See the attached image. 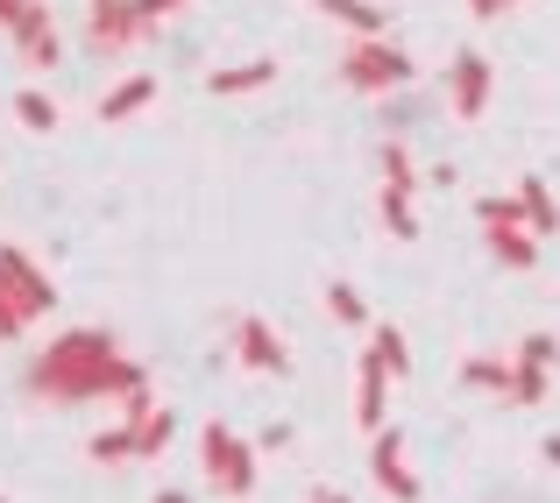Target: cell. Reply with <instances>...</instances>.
<instances>
[{"mask_svg":"<svg viewBox=\"0 0 560 503\" xmlns=\"http://www.w3.org/2000/svg\"><path fill=\"white\" fill-rule=\"evenodd\" d=\"M291 447V425H262V440H256V454H284Z\"/></svg>","mask_w":560,"mask_h":503,"instance_id":"27","label":"cell"},{"mask_svg":"<svg viewBox=\"0 0 560 503\" xmlns=\"http://www.w3.org/2000/svg\"><path fill=\"white\" fill-rule=\"evenodd\" d=\"M327 313L341 319V327H370V305H362V291H355V284H341V277L327 284Z\"/></svg>","mask_w":560,"mask_h":503,"instance_id":"21","label":"cell"},{"mask_svg":"<svg viewBox=\"0 0 560 503\" xmlns=\"http://www.w3.org/2000/svg\"><path fill=\"white\" fill-rule=\"evenodd\" d=\"M142 383H150V369L114 348V334H93V327L57 334L50 348L28 362V397H50V405H93V397H114V405H121Z\"/></svg>","mask_w":560,"mask_h":503,"instance_id":"1","label":"cell"},{"mask_svg":"<svg viewBox=\"0 0 560 503\" xmlns=\"http://www.w3.org/2000/svg\"><path fill=\"white\" fill-rule=\"evenodd\" d=\"M476 220H482V227H511V220H525L518 191H511V199H504V191H497V199H476Z\"/></svg>","mask_w":560,"mask_h":503,"instance_id":"24","label":"cell"},{"mask_svg":"<svg viewBox=\"0 0 560 503\" xmlns=\"http://www.w3.org/2000/svg\"><path fill=\"white\" fill-rule=\"evenodd\" d=\"M468 14H476V22H497V14H504V0H468Z\"/></svg>","mask_w":560,"mask_h":503,"instance_id":"29","label":"cell"},{"mask_svg":"<svg viewBox=\"0 0 560 503\" xmlns=\"http://www.w3.org/2000/svg\"><path fill=\"white\" fill-rule=\"evenodd\" d=\"M390 383H397L390 362L370 348V354L355 362V425H362V433H376V425H383V390H390Z\"/></svg>","mask_w":560,"mask_h":503,"instance_id":"9","label":"cell"},{"mask_svg":"<svg viewBox=\"0 0 560 503\" xmlns=\"http://www.w3.org/2000/svg\"><path fill=\"white\" fill-rule=\"evenodd\" d=\"M518 354H525V362H547V369H553V362H560V340H553V334H525Z\"/></svg>","mask_w":560,"mask_h":503,"instance_id":"26","label":"cell"},{"mask_svg":"<svg viewBox=\"0 0 560 503\" xmlns=\"http://www.w3.org/2000/svg\"><path fill=\"white\" fill-rule=\"evenodd\" d=\"M262 85H277V57H248V65H220L213 79H206V93H213V100H242V93H262Z\"/></svg>","mask_w":560,"mask_h":503,"instance_id":"10","label":"cell"},{"mask_svg":"<svg viewBox=\"0 0 560 503\" xmlns=\"http://www.w3.org/2000/svg\"><path fill=\"white\" fill-rule=\"evenodd\" d=\"M128 425H136V461H156V454H164L171 447V433H178V419H171V411H142V419H128Z\"/></svg>","mask_w":560,"mask_h":503,"instance_id":"18","label":"cell"},{"mask_svg":"<svg viewBox=\"0 0 560 503\" xmlns=\"http://www.w3.org/2000/svg\"><path fill=\"white\" fill-rule=\"evenodd\" d=\"M462 383H468V390H490V397H511V362H497V354H468Z\"/></svg>","mask_w":560,"mask_h":503,"instance_id":"19","label":"cell"},{"mask_svg":"<svg viewBox=\"0 0 560 503\" xmlns=\"http://www.w3.org/2000/svg\"><path fill=\"white\" fill-rule=\"evenodd\" d=\"M14 121H22L28 136H57V121H65V114H57V100L43 93V85H22V93H14Z\"/></svg>","mask_w":560,"mask_h":503,"instance_id":"14","label":"cell"},{"mask_svg":"<svg viewBox=\"0 0 560 503\" xmlns=\"http://www.w3.org/2000/svg\"><path fill=\"white\" fill-rule=\"evenodd\" d=\"M376 164H383V185L419 191V164H411V150H405V142H383V150H376Z\"/></svg>","mask_w":560,"mask_h":503,"instance_id":"22","label":"cell"},{"mask_svg":"<svg viewBox=\"0 0 560 503\" xmlns=\"http://www.w3.org/2000/svg\"><path fill=\"white\" fill-rule=\"evenodd\" d=\"M0 291H14V299H22L36 319L57 313V284L36 270V256H28V248H14V242H0Z\"/></svg>","mask_w":560,"mask_h":503,"instance_id":"5","label":"cell"},{"mask_svg":"<svg viewBox=\"0 0 560 503\" xmlns=\"http://www.w3.org/2000/svg\"><path fill=\"white\" fill-rule=\"evenodd\" d=\"M305 503H348V496H341V490H313Z\"/></svg>","mask_w":560,"mask_h":503,"instance_id":"33","label":"cell"},{"mask_svg":"<svg viewBox=\"0 0 560 503\" xmlns=\"http://www.w3.org/2000/svg\"><path fill=\"white\" fill-rule=\"evenodd\" d=\"M150 100H156V79H150V71H136V79H121L114 93H100V121H136Z\"/></svg>","mask_w":560,"mask_h":503,"instance_id":"12","label":"cell"},{"mask_svg":"<svg viewBox=\"0 0 560 503\" xmlns=\"http://www.w3.org/2000/svg\"><path fill=\"white\" fill-rule=\"evenodd\" d=\"M539 461H547V468H560V433H547V440H539Z\"/></svg>","mask_w":560,"mask_h":503,"instance_id":"30","label":"cell"},{"mask_svg":"<svg viewBox=\"0 0 560 503\" xmlns=\"http://www.w3.org/2000/svg\"><path fill=\"white\" fill-rule=\"evenodd\" d=\"M319 8H327L334 22L348 28V36H383V28H390V22H383V8H376V0H319Z\"/></svg>","mask_w":560,"mask_h":503,"instance_id":"17","label":"cell"},{"mask_svg":"<svg viewBox=\"0 0 560 503\" xmlns=\"http://www.w3.org/2000/svg\"><path fill=\"white\" fill-rule=\"evenodd\" d=\"M0 503H8V496H0Z\"/></svg>","mask_w":560,"mask_h":503,"instance_id":"35","label":"cell"},{"mask_svg":"<svg viewBox=\"0 0 560 503\" xmlns=\"http://www.w3.org/2000/svg\"><path fill=\"white\" fill-rule=\"evenodd\" d=\"M150 503H191V490H156Z\"/></svg>","mask_w":560,"mask_h":503,"instance_id":"32","label":"cell"},{"mask_svg":"<svg viewBox=\"0 0 560 503\" xmlns=\"http://www.w3.org/2000/svg\"><path fill=\"white\" fill-rule=\"evenodd\" d=\"M419 79V65H411L405 50H397L390 36H355L341 50V85H355V93H397V85H411Z\"/></svg>","mask_w":560,"mask_h":503,"instance_id":"2","label":"cell"},{"mask_svg":"<svg viewBox=\"0 0 560 503\" xmlns=\"http://www.w3.org/2000/svg\"><path fill=\"white\" fill-rule=\"evenodd\" d=\"M85 36H93V50H128V43L150 36V22H142L136 0H93V22H85Z\"/></svg>","mask_w":560,"mask_h":503,"instance_id":"8","label":"cell"},{"mask_svg":"<svg viewBox=\"0 0 560 503\" xmlns=\"http://www.w3.org/2000/svg\"><path fill=\"white\" fill-rule=\"evenodd\" d=\"M85 454H93V461H136V425H107V433H93Z\"/></svg>","mask_w":560,"mask_h":503,"instance_id":"20","label":"cell"},{"mask_svg":"<svg viewBox=\"0 0 560 503\" xmlns=\"http://www.w3.org/2000/svg\"><path fill=\"white\" fill-rule=\"evenodd\" d=\"M411 199H419V191H405V185H383V199H376L383 227H390L397 242H419V213H411Z\"/></svg>","mask_w":560,"mask_h":503,"instance_id":"16","label":"cell"},{"mask_svg":"<svg viewBox=\"0 0 560 503\" xmlns=\"http://www.w3.org/2000/svg\"><path fill=\"white\" fill-rule=\"evenodd\" d=\"M199 468H206V482H213L220 496H234V503L256 490V447H248V440H234L220 419L199 433Z\"/></svg>","mask_w":560,"mask_h":503,"instance_id":"3","label":"cell"},{"mask_svg":"<svg viewBox=\"0 0 560 503\" xmlns=\"http://www.w3.org/2000/svg\"><path fill=\"white\" fill-rule=\"evenodd\" d=\"M547 390H553V369L518 354V362H511V397H504V405H525V411H533V405H547Z\"/></svg>","mask_w":560,"mask_h":503,"instance_id":"15","label":"cell"},{"mask_svg":"<svg viewBox=\"0 0 560 503\" xmlns=\"http://www.w3.org/2000/svg\"><path fill=\"white\" fill-rule=\"evenodd\" d=\"M14 14H22V0H0V28H14Z\"/></svg>","mask_w":560,"mask_h":503,"instance_id":"31","label":"cell"},{"mask_svg":"<svg viewBox=\"0 0 560 503\" xmlns=\"http://www.w3.org/2000/svg\"><path fill=\"white\" fill-rule=\"evenodd\" d=\"M28 319H36V313H28L14 291H0V340H22V334H28Z\"/></svg>","mask_w":560,"mask_h":503,"instance_id":"25","label":"cell"},{"mask_svg":"<svg viewBox=\"0 0 560 503\" xmlns=\"http://www.w3.org/2000/svg\"><path fill=\"white\" fill-rule=\"evenodd\" d=\"M234 362L256 369V376H291V348L270 334V319H256V313L234 319Z\"/></svg>","mask_w":560,"mask_h":503,"instance_id":"6","label":"cell"},{"mask_svg":"<svg viewBox=\"0 0 560 503\" xmlns=\"http://www.w3.org/2000/svg\"><path fill=\"white\" fill-rule=\"evenodd\" d=\"M370 476H376V490L390 503H419V490H425V482L411 476V461H405V433H397V425H376L370 433Z\"/></svg>","mask_w":560,"mask_h":503,"instance_id":"4","label":"cell"},{"mask_svg":"<svg viewBox=\"0 0 560 503\" xmlns=\"http://www.w3.org/2000/svg\"><path fill=\"white\" fill-rule=\"evenodd\" d=\"M490 85H497L490 57H482V50H462V57L447 65V107L462 114V121H476V114L490 107Z\"/></svg>","mask_w":560,"mask_h":503,"instance_id":"7","label":"cell"},{"mask_svg":"<svg viewBox=\"0 0 560 503\" xmlns=\"http://www.w3.org/2000/svg\"><path fill=\"white\" fill-rule=\"evenodd\" d=\"M370 348L383 354V362H390V376H397V383L411 376V348H405V334H397V327H370Z\"/></svg>","mask_w":560,"mask_h":503,"instance_id":"23","label":"cell"},{"mask_svg":"<svg viewBox=\"0 0 560 503\" xmlns=\"http://www.w3.org/2000/svg\"><path fill=\"white\" fill-rule=\"evenodd\" d=\"M136 8H142V22H150V28H156V22H164V14H178V8H185V0H136Z\"/></svg>","mask_w":560,"mask_h":503,"instance_id":"28","label":"cell"},{"mask_svg":"<svg viewBox=\"0 0 560 503\" xmlns=\"http://www.w3.org/2000/svg\"><path fill=\"white\" fill-rule=\"evenodd\" d=\"M518 213L533 234H553L560 227V199L547 191V177H518Z\"/></svg>","mask_w":560,"mask_h":503,"instance_id":"13","label":"cell"},{"mask_svg":"<svg viewBox=\"0 0 560 503\" xmlns=\"http://www.w3.org/2000/svg\"><path fill=\"white\" fill-rule=\"evenodd\" d=\"M490 234V256L504 262V270H533L539 262V234L525 227V220H511V227H482Z\"/></svg>","mask_w":560,"mask_h":503,"instance_id":"11","label":"cell"},{"mask_svg":"<svg viewBox=\"0 0 560 503\" xmlns=\"http://www.w3.org/2000/svg\"><path fill=\"white\" fill-rule=\"evenodd\" d=\"M504 8H518V0H504Z\"/></svg>","mask_w":560,"mask_h":503,"instance_id":"34","label":"cell"}]
</instances>
